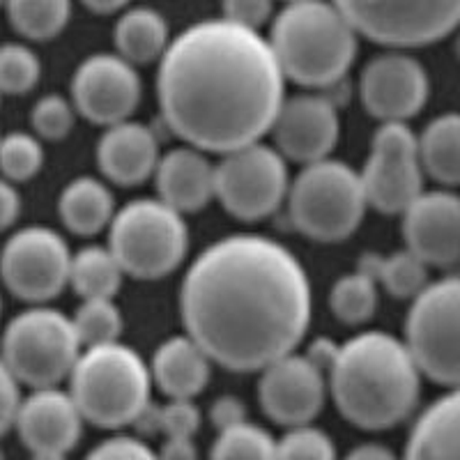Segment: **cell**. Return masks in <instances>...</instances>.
<instances>
[{
	"instance_id": "b9f144b4",
	"label": "cell",
	"mask_w": 460,
	"mask_h": 460,
	"mask_svg": "<svg viewBox=\"0 0 460 460\" xmlns=\"http://www.w3.org/2000/svg\"><path fill=\"white\" fill-rule=\"evenodd\" d=\"M22 212V199L12 180L0 178V233L10 228Z\"/></svg>"
},
{
	"instance_id": "ab89813d",
	"label": "cell",
	"mask_w": 460,
	"mask_h": 460,
	"mask_svg": "<svg viewBox=\"0 0 460 460\" xmlns=\"http://www.w3.org/2000/svg\"><path fill=\"white\" fill-rule=\"evenodd\" d=\"M90 458H152V449L141 439L120 435V438L104 439L100 447H94L90 451Z\"/></svg>"
},
{
	"instance_id": "9a60e30c",
	"label": "cell",
	"mask_w": 460,
	"mask_h": 460,
	"mask_svg": "<svg viewBox=\"0 0 460 460\" xmlns=\"http://www.w3.org/2000/svg\"><path fill=\"white\" fill-rule=\"evenodd\" d=\"M324 371L309 355L279 357L270 367L262 368L258 385L261 408L272 421L281 426L311 424L324 405Z\"/></svg>"
},
{
	"instance_id": "7402d4cb",
	"label": "cell",
	"mask_w": 460,
	"mask_h": 460,
	"mask_svg": "<svg viewBox=\"0 0 460 460\" xmlns=\"http://www.w3.org/2000/svg\"><path fill=\"white\" fill-rule=\"evenodd\" d=\"M209 357L191 336L164 341L152 359V380L168 398H194L209 380Z\"/></svg>"
},
{
	"instance_id": "f1b7e54d",
	"label": "cell",
	"mask_w": 460,
	"mask_h": 460,
	"mask_svg": "<svg viewBox=\"0 0 460 460\" xmlns=\"http://www.w3.org/2000/svg\"><path fill=\"white\" fill-rule=\"evenodd\" d=\"M7 14L16 32L28 40L47 42L63 31L69 22V0H10Z\"/></svg>"
},
{
	"instance_id": "e0dca14e",
	"label": "cell",
	"mask_w": 460,
	"mask_h": 460,
	"mask_svg": "<svg viewBox=\"0 0 460 460\" xmlns=\"http://www.w3.org/2000/svg\"><path fill=\"white\" fill-rule=\"evenodd\" d=\"M84 421L72 394L56 387H40L22 401L14 426L32 456L53 460L63 458L76 447Z\"/></svg>"
},
{
	"instance_id": "2e32d148",
	"label": "cell",
	"mask_w": 460,
	"mask_h": 460,
	"mask_svg": "<svg viewBox=\"0 0 460 460\" xmlns=\"http://www.w3.org/2000/svg\"><path fill=\"white\" fill-rule=\"evenodd\" d=\"M361 104L382 122H405L429 100L426 69L405 53H382L364 67Z\"/></svg>"
},
{
	"instance_id": "30bf717a",
	"label": "cell",
	"mask_w": 460,
	"mask_h": 460,
	"mask_svg": "<svg viewBox=\"0 0 460 460\" xmlns=\"http://www.w3.org/2000/svg\"><path fill=\"white\" fill-rule=\"evenodd\" d=\"M359 35L385 47H424L460 23V0H334Z\"/></svg>"
},
{
	"instance_id": "f546056e",
	"label": "cell",
	"mask_w": 460,
	"mask_h": 460,
	"mask_svg": "<svg viewBox=\"0 0 460 460\" xmlns=\"http://www.w3.org/2000/svg\"><path fill=\"white\" fill-rule=\"evenodd\" d=\"M330 306L343 324L367 323L377 309V281L361 267L345 274L332 286Z\"/></svg>"
},
{
	"instance_id": "7a4b0ae2",
	"label": "cell",
	"mask_w": 460,
	"mask_h": 460,
	"mask_svg": "<svg viewBox=\"0 0 460 460\" xmlns=\"http://www.w3.org/2000/svg\"><path fill=\"white\" fill-rule=\"evenodd\" d=\"M159 106L175 137L226 155L272 131L286 74L270 40L228 19L194 23L162 56Z\"/></svg>"
},
{
	"instance_id": "6da1fadb",
	"label": "cell",
	"mask_w": 460,
	"mask_h": 460,
	"mask_svg": "<svg viewBox=\"0 0 460 460\" xmlns=\"http://www.w3.org/2000/svg\"><path fill=\"white\" fill-rule=\"evenodd\" d=\"M184 330L219 367L253 373L293 352L311 323L302 262L262 235L208 246L180 290Z\"/></svg>"
},
{
	"instance_id": "ee69618b",
	"label": "cell",
	"mask_w": 460,
	"mask_h": 460,
	"mask_svg": "<svg viewBox=\"0 0 460 460\" xmlns=\"http://www.w3.org/2000/svg\"><path fill=\"white\" fill-rule=\"evenodd\" d=\"M129 0H84V5L88 10L97 12V14H111V12H118L127 5Z\"/></svg>"
},
{
	"instance_id": "4dcf8cb0",
	"label": "cell",
	"mask_w": 460,
	"mask_h": 460,
	"mask_svg": "<svg viewBox=\"0 0 460 460\" xmlns=\"http://www.w3.org/2000/svg\"><path fill=\"white\" fill-rule=\"evenodd\" d=\"M72 320L84 348L113 343L122 332V314L113 304V297L84 299Z\"/></svg>"
},
{
	"instance_id": "cb8c5ba5",
	"label": "cell",
	"mask_w": 460,
	"mask_h": 460,
	"mask_svg": "<svg viewBox=\"0 0 460 460\" xmlns=\"http://www.w3.org/2000/svg\"><path fill=\"white\" fill-rule=\"evenodd\" d=\"M58 212L76 235H94L113 221L115 203L111 189L94 178H76L63 189Z\"/></svg>"
},
{
	"instance_id": "4316f807",
	"label": "cell",
	"mask_w": 460,
	"mask_h": 460,
	"mask_svg": "<svg viewBox=\"0 0 460 460\" xmlns=\"http://www.w3.org/2000/svg\"><path fill=\"white\" fill-rule=\"evenodd\" d=\"M359 267L367 270L389 295L398 299H414L429 281V265L419 256H414L410 249L389 253V256L368 253L361 258Z\"/></svg>"
},
{
	"instance_id": "836d02e7",
	"label": "cell",
	"mask_w": 460,
	"mask_h": 460,
	"mask_svg": "<svg viewBox=\"0 0 460 460\" xmlns=\"http://www.w3.org/2000/svg\"><path fill=\"white\" fill-rule=\"evenodd\" d=\"M42 65L35 53L23 44L0 47V90L3 94H23L40 81Z\"/></svg>"
},
{
	"instance_id": "d590c367",
	"label": "cell",
	"mask_w": 460,
	"mask_h": 460,
	"mask_svg": "<svg viewBox=\"0 0 460 460\" xmlns=\"http://www.w3.org/2000/svg\"><path fill=\"white\" fill-rule=\"evenodd\" d=\"M74 111L76 106L69 104L60 94H47L42 100L32 106L31 122L37 137L47 138V141H60L72 131L74 127Z\"/></svg>"
},
{
	"instance_id": "603a6c76",
	"label": "cell",
	"mask_w": 460,
	"mask_h": 460,
	"mask_svg": "<svg viewBox=\"0 0 460 460\" xmlns=\"http://www.w3.org/2000/svg\"><path fill=\"white\" fill-rule=\"evenodd\" d=\"M405 454L410 458H460V385L419 417Z\"/></svg>"
},
{
	"instance_id": "83f0119b",
	"label": "cell",
	"mask_w": 460,
	"mask_h": 460,
	"mask_svg": "<svg viewBox=\"0 0 460 460\" xmlns=\"http://www.w3.org/2000/svg\"><path fill=\"white\" fill-rule=\"evenodd\" d=\"M122 277H125V270L111 249L85 246L76 256H72L69 283L84 299L113 297L120 290Z\"/></svg>"
},
{
	"instance_id": "d6a6232c",
	"label": "cell",
	"mask_w": 460,
	"mask_h": 460,
	"mask_svg": "<svg viewBox=\"0 0 460 460\" xmlns=\"http://www.w3.org/2000/svg\"><path fill=\"white\" fill-rule=\"evenodd\" d=\"M44 164V150L31 134H7L0 138V172L12 182H26L35 178Z\"/></svg>"
},
{
	"instance_id": "277c9868",
	"label": "cell",
	"mask_w": 460,
	"mask_h": 460,
	"mask_svg": "<svg viewBox=\"0 0 460 460\" xmlns=\"http://www.w3.org/2000/svg\"><path fill=\"white\" fill-rule=\"evenodd\" d=\"M357 35L334 3L293 0L277 16L270 44L286 79L304 88H330L350 69Z\"/></svg>"
},
{
	"instance_id": "7c38bea8",
	"label": "cell",
	"mask_w": 460,
	"mask_h": 460,
	"mask_svg": "<svg viewBox=\"0 0 460 460\" xmlns=\"http://www.w3.org/2000/svg\"><path fill=\"white\" fill-rule=\"evenodd\" d=\"M419 138L405 122H385L371 143L364 171L359 172L368 205L382 215H401L421 194Z\"/></svg>"
},
{
	"instance_id": "60d3db41",
	"label": "cell",
	"mask_w": 460,
	"mask_h": 460,
	"mask_svg": "<svg viewBox=\"0 0 460 460\" xmlns=\"http://www.w3.org/2000/svg\"><path fill=\"white\" fill-rule=\"evenodd\" d=\"M209 419H212V424H215L217 430L237 424V421H244L246 419L244 402L235 396L217 398V401L212 402V410H209Z\"/></svg>"
},
{
	"instance_id": "7dc6e473",
	"label": "cell",
	"mask_w": 460,
	"mask_h": 460,
	"mask_svg": "<svg viewBox=\"0 0 460 460\" xmlns=\"http://www.w3.org/2000/svg\"><path fill=\"white\" fill-rule=\"evenodd\" d=\"M458 56H460V40H458Z\"/></svg>"
},
{
	"instance_id": "1f68e13d",
	"label": "cell",
	"mask_w": 460,
	"mask_h": 460,
	"mask_svg": "<svg viewBox=\"0 0 460 460\" xmlns=\"http://www.w3.org/2000/svg\"><path fill=\"white\" fill-rule=\"evenodd\" d=\"M212 456L217 458H277V442L249 421H237L219 430Z\"/></svg>"
},
{
	"instance_id": "3957f363",
	"label": "cell",
	"mask_w": 460,
	"mask_h": 460,
	"mask_svg": "<svg viewBox=\"0 0 460 460\" xmlns=\"http://www.w3.org/2000/svg\"><path fill=\"white\" fill-rule=\"evenodd\" d=\"M327 376L339 412L361 430L394 429L419 401L417 361L408 343L385 332L339 345Z\"/></svg>"
},
{
	"instance_id": "ba28073f",
	"label": "cell",
	"mask_w": 460,
	"mask_h": 460,
	"mask_svg": "<svg viewBox=\"0 0 460 460\" xmlns=\"http://www.w3.org/2000/svg\"><path fill=\"white\" fill-rule=\"evenodd\" d=\"M81 355L74 320L56 309H28L7 324L3 352L16 380L32 389L56 387L69 377Z\"/></svg>"
},
{
	"instance_id": "8d00e7d4",
	"label": "cell",
	"mask_w": 460,
	"mask_h": 460,
	"mask_svg": "<svg viewBox=\"0 0 460 460\" xmlns=\"http://www.w3.org/2000/svg\"><path fill=\"white\" fill-rule=\"evenodd\" d=\"M200 429V412L191 398H171L159 408V433L166 439H194Z\"/></svg>"
},
{
	"instance_id": "d4e9b609",
	"label": "cell",
	"mask_w": 460,
	"mask_h": 460,
	"mask_svg": "<svg viewBox=\"0 0 460 460\" xmlns=\"http://www.w3.org/2000/svg\"><path fill=\"white\" fill-rule=\"evenodd\" d=\"M115 47L122 58L134 65H147L164 56L168 49V26L159 12L137 7L120 16L115 23Z\"/></svg>"
},
{
	"instance_id": "5bb4252c",
	"label": "cell",
	"mask_w": 460,
	"mask_h": 460,
	"mask_svg": "<svg viewBox=\"0 0 460 460\" xmlns=\"http://www.w3.org/2000/svg\"><path fill=\"white\" fill-rule=\"evenodd\" d=\"M143 85L134 63L115 53L85 58L72 79V102L85 120L111 127L129 120L141 104Z\"/></svg>"
},
{
	"instance_id": "ac0fdd59",
	"label": "cell",
	"mask_w": 460,
	"mask_h": 460,
	"mask_svg": "<svg viewBox=\"0 0 460 460\" xmlns=\"http://www.w3.org/2000/svg\"><path fill=\"white\" fill-rule=\"evenodd\" d=\"M339 113L323 94H297L283 102L272 134L283 157L314 164L330 157L339 141Z\"/></svg>"
},
{
	"instance_id": "44dd1931",
	"label": "cell",
	"mask_w": 460,
	"mask_h": 460,
	"mask_svg": "<svg viewBox=\"0 0 460 460\" xmlns=\"http://www.w3.org/2000/svg\"><path fill=\"white\" fill-rule=\"evenodd\" d=\"M159 199L178 212H199L215 199V166L194 146L164 155L155 171Z\"/></svg>"
},
{
	"instance_id": "c3c4849f",
	"label": "cell",
	"mask_w": 460,
	"mask_h": 460,
	"mask_svg": "<svg viewBox=\"0 0 460 460\" xmlns=\"http://www.w3.org/2000/svg\"><path fill=\"white\" fill-rule=\"evenodd\" d=\"M0 100H3V90H0Z\"/></svg>"
},
{
	"instance_id": "74e56055",
	"label": "cell",
	"mask_w": 460,
	"mask_h": 460,
	"mask_svg": "<svg viewBox=\"0 0 460 460\" xmlns=\"http://www.w3.org/2000/svg\"><path fill=\"white\" fill-rule=\"evenodd\" d=\"M19 408H22L19 380L10 371L5 359L0 357V435H5L14 426Z\"/></svg>"
},
{
	"instance_id": "f6af8a7d",
	"label": "cell",
	"mask_w": 460,
	"mask_h": 460,
	"mask_svg": "<svg viewBox=\"0 0 460 460\" xmlns=\"http://www.w3.org/2000/svg\"><path fill=\"white\" fill-rule=\"evenodd\" d=\"M350 458H392V451L382 449V447H359L350 451Z\"/></svg>"
},
{
	"instance_id": "52a82bcc",
	"label": "cell",
	"mask_w": 460,
	"mask_h": 460,
	"mask_svg": "<svg viewBox=\"0 0 460 460\" xmlns=\"http://www.w3.org/2000/svg\"><path fill=\"white\" fill-rule=\"evenodd\" d=\"M189 244L182 212L162 199H138L118 209L109 224V249L125 274L162 279L184 261Z\"/></svg>"
},
{
	"instance_id": "f35d334b",
	"label": "cell",
	"mask_w": 460,
	"mask_h": 460,
	"mask_svg": "<svg viewBox=\"0 0 460 460\" xmlns=\"http://www.w3.org/2000/svg\"><path fill=\"white\" fill-rule=\"evenodd\" d=\"M272 14V0H224V16L246 28H258Z\"/></svg>"
},
{
	"instance_id": "bcb514c9",
	"label": "cell",
	"mask_w": 460,
	"mask_h": 460,
	"mask_svg": "<svg viewBox=\"0 0 460 460\" xmlns=\"http://www.w3.org/2000/svg\"><path fill=\"white\" fill-rule=\"evenodd\" d=\"M7 3H10V0H0V7H3V5H7Z\"/></svg>"
},
{
	"instance_id": "8fae6325",
	"label": "cell",
	"mask_w": 460,
	"mask_h": 460,
	"mask_svg": "<svg viewBox=\"0 0 460 460\" xmlns=\"http://www.w3.org/2000/svg\"><path fill=\"white\" fill-rule=\"evenodd\" d=\"M288 189L286 159L261 143L226 152L224 162L215 166V196L226 212L242 221L277 212Z\"/></svg>"
},
{
	"instance_id": "e575fe53",
	"label": "cell",
	"mask_w": 460,
	"mask_h": 460,
	"mask_svg": "<svg viewBox=\"0 0 460 460\" xmlns=\"http://www.w3.org/2000/svg\"><path fill=\"white\" fill-rule=\"evenodd\" d=\"M336 449L330 435L309 424L290 426L277 442V458H334Z\"/></svg>"
},
{
	"instance_id": "5b68a950",
	"label": "cell",
	"mask_w": 460,
	"mask_h": 460,
	"mask_svg": "<svg viewBox=\"0 0 460 460\" xmlns=\"http://www.w3.org/2000/svg\"><path fill=\"white\" fill-rule=\"evenodd\" d=\"M69 387L85 421L113 430L134 424L150 405L152 371L129 345H90L69 373Z\"/></svg>"
},
{
	"instance_id": "4fadbf2b",
	"label": "cell",
	"mask_w": 460,
	"mask_h": 460,
	"mask_svg": "<svg viewBox=\"0 0 460 460\" xmlns=\"http://www.w3.org/2000/svg\"><path fill=\"white\" fill-rule=\"evenodd\" d=\"M72 253L56 230L23 228L7 240L0 253V277L7 290L23 302H49L69 283Z\"/></svg>"
},
{
	"instance_id": "ffe728a7",
	"label": "cell",
	"mask_w": 460,
	"mask_h": 460,
	"mask_svg": "<svg viewBox=\"0 0 460 460\" xmlns=\"http://www.w3.org/2000/svg\"><path fill=\"white\" fill-rule=\"evenodd\" d=\"M159 143L150 127L141 122H115L97 146V164L115 184L134 187L155 175L159 164Z\"/></svg>"
},
{
	"instance_id": "9c48e42d",
	"label": "cell",
	"mask_w": 460,
	"mask_h": 460,
	"mask_svg": "<svg viewBox=\"0 0 460 460\" xmlns=\"http://www.w3.org/2000/svg\"><path fill=\"white\" fill-rule=\"evenodd\" d=\"M405 343L419 371L439 385H460V277L426 286L405 320Z\"/></svg>"
},
{
	"instance_id": "484cf974",
	"label": "cell",
	"mask_w": 460,
	"mask_h": 460,
	"mask_svg": "<svg viewBox=\"0 0 460 460\" xmlns=\"http://www.w3.org/2000/svg\"><path fill=\"white\" fill-rule=\"evenodd\" d=\"M419 157L430 178L460 184V115L449 113L430 122L419 138Z\"/></svg>"
},
{
	"instance_id": "7bdbcfd3",
	"label": "cell",
	"mask_w": 460,
	"mask_h": 460,
	"mask_svg": "<svg viewBox=\"0 0 460 460\" xmlns=\"http://www.w3.org/2000/svg\"><path fill=\"white\" fill-rule=\"evenodd\" d=\"M162 456L164 458H194V442L191 439H166Z\"/></svg>"
},
{
	"instance_id": "d6986e66",
	"label": "cell",
	"mask_w": 460,
	"mask_h": 460,
	"mask_svg": "<svg viewBox=\"0 0 460 460\" xmlns=\"http://www.w3.org/2000/svg\"><path fill=\"white\" fill-rule=\"evenodd\" d=\"M402 235L410 252L429 267H451L460 262L458 196L421 191L402 212Z\"/></svg>"
},
{
	"instance_id": "8992f818",
	"label": "cell",
	"mask_w": 460,
	"mask_h": 460,
	"mask_svg": "<svg viewBox=\"0 0 460 460\" xmlns=\"http://www.w3.org/2000/svg\"><path fill=\"white\" fill-rule=\"evenodd\" d=\"M367 205L359 172L334 159L304 164V171L288 189L290 221L302 235L318 242L350 237L359 228Z\"/></svg>"
},
{
	"instance_id": "681fc988",
	"label": "cell",
	"mask_w": 460,
	"mask_h": 460,
	"mask_svg": "<svg viewBox=\"0 0 460 460\" xmlns=\"http://www.w3.org/2000/svg\"><path fill=\"white\" fill-rule=\"evenodd\" d=\"M288 3H293V0H288Z\"/></svg>"
}]
</instances>
